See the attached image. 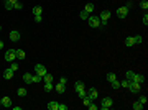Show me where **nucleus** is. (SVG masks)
<instances>
[{"instance_id":"obj_46","label":"nucleus","mask_w":148,"mask_h":110,"mask_svg":"<svg viewBox=\"0 0 148 110\" xmlns=\"http://www.w3.org/2000/svg\"><path fill=\"white\" fill-rule=\"evenodd\" d=\"M12 2H13V5H15V3H17V2H18V0H12Z\"/></svg>"},{"instance_id":"obj_28","label":"nucleus","mask_w":148,"mask_h":110,"mask_svg":"<svg viewBox=\"0 0 148 110\" xmlns=\"http://www.w3.org/2000/svg\"><path fill=\"white\" fill-rule=\"evenodd\" d=\"M17 94H18V97H25V95H26V89H25V87H20L18 90H17Z\"/></svg>"},{"instance_id":"obj_8","label":"nucleus","mask_w":148,"mask_h":110,"mask_svg":"<svg viewBox=\"0 0 148 110\" xmlns=\"http://www.w3.org/2000/svg\"><path fill=\"white\" fill-rule=\"evenodd\" d=\"M0 105H2V107H12V99L10 97H2L0 99Z\"/></svg>"},{"instance_id":"obj_24","label":"nucleus","mask_w":148,"mask_h":110,"mask_svg":"<svg viewBox=\"0 0 148 110\" xmlns=\"http://www.w3.org/2000/svg\"><path fill=\"white\" fill-rule=\"evenodd\" d=\"M17 58H18V59H25V58H26L25 51L23 49H17Z\"/></svg>"},{"instance_id":"obj_45","label":"nucleus","mask_w":148,"mask_h":110,"mask_svg":"<svg viewBox=\"0 0 148 110\" xmlns=\"http://www.w3.org/2000/svg\"><path fill=\"white\" fill-rule=\"evenodd\" d=\"M0 49H3V41H0Z\"/></svg>"},{"instance_id":"obj_42","label":"nucleus","mask_w":148,"mask_h":110,"mask_svg":"<svg viewBox=\"0 0 148 110\" xmlns=\"http://www.w3.org/2000/svg\"><path fill=\"white\" fill-rule=\"evenodd\" d=\"M142 22H143V25H148V13H145V15H143V20H142Z\"/></svg>"},{"instance_id":"obj_38","label":"nucleus","mask_w":148,"mask_h":110,"mask_svg":"<svg viewBox=\"0 0 148 110\" xmlns=\"http://www.w3.org/2000/svg\"><path fill=\"white\" fill-rule=\"evenodd\" d=\"M133 40H135V44H140L143 41V38L140 36V35H137V36H133Z\"/></svg>"},{"instance_id":"obj_27","label":"nucleus","mask_w":148,"mask_h":110,"mask_svg":"<svg viewBox=\"0 0 148 110\" xmlns=\"http://www.w3.org/2000/svg\"><path fill=\"white\" fill-rule=\"evenodd\" d=\"M125 77L128 79V81H133V77H135V72H133V71H127V72H125Z\"/></svg>"},{"instance_id":"obj_4","label":"nucleus","mask_w":148,"mask_h":110,"mask_svg":"<svg viewBox=\"0 0 148 110\" xmlns=\"http://www.w3.org/2000/svg\"><path fill=\"white\" fill-rule=\"evenodd\" d=\"M15 59H17V49H8V51L5 53V61L13 63Z\"/></svg>"},{"instance_id":"obj_31","label":"nucleus","mask_w":148,"mask_h":110,"mask_svg":"<svg viewBox=\"0 0 148 110\" xmlns=\"http://www.w3.org/2000/svg\"><path fill=\"white\" fill-rule=\"evenodd\" d=\"M140 7L146 12V10H148V2H146V0H142V2H140Z\"/></svg>"},{"instance_id":"obj_25","label":"nucleus","mask_w":148,"mask_h":110,"mask_svg":"<svg viewBox=\"0 0 148 110\" xmlns=\"http://www.w3.org/2000/svg\"><path fill=\"white\" fill-rule=\"evenodd\" d=\"M84 10H86L87 13H92V12H94V5H92V3H86V7H84Z\"/></svg>"},{"instance_id":"obj_9","label":"nucleus","mask_w":148,"mask_h":110,"mask_svg":"<svg viewBox=\"0 0 148 110\" xmlns=\"http://www.w3.org/2000/svg\"><path fill=\"white\" fill-rule=\"evenodd\" d=\"M97 95H99V92L96 90V89H89V90H87V97H89L91 99V100H96V99H97Z\"/></svg>"},{"instance_id":"obj_16","label":"nucleus","mask_w":148,"mask_h":110,"mask_svg":"<svg viewBox=\"0 0 148 110\" xmlns=\"http://www.w3.org/2000/svg\"><path fill=\"white\" fill-rule=\"evenodd\" d=\"M74 89H76V92H77V90H81V89H86V85H84L82 81H76V84H74Z\"/></svg>"},{"instance_id":"obj_18","label":"nucleus","mask_w":148,"mask_h":110,"mask_svg":"<svg viewBox=\"0 0 148 110\" xmlns=\"http://www.w3.org/2000/svg\"><path fill=\"white\" fill-rule=\"evenodd\" d=\"M43 89H45V90H46V92H51L53 89H54V85H53V82H45Z\"/></svg>"},{"instance_id":"obj_43","label":"nucleus","mask_w":148,"mask_h":110,"mask_svg":"<svg viewBox=\"0 0 148 110\" xmlns=\"http://www.w3.org/2000/svg\"><path fill=\"white\" fill-rule=\"evenodd\" d=\"M66 82H68V79H66V77H59V84L66 85Z\"/></svg>"},{"instance_id":"obj_12","label":"nucleus","mask_w":148,"mask_h":110,"mask_svg":"<svg viewBox=\"0 0 148 110\" xmlns=\"http://www.w3.org/2000/svg\"><path fill=\"white\" fill-rule=\"evenodd\" d=\"M22 79H23V82H26V84H33V81H31V74L30 72H25L22 76Z\"/></svg>"},{"instance_id":"obj_2","label":"nucleus","mask_w":148,"mask_h":110,"mask_svg":"<svg viewBox=\"0 0 148 110\" xmlns=\"http://www.w3.org/2000/svg\"><path fill=\"white\" fill-rule=\"evenodd\" d=\"M127 89H128V92H132V94H140V92H142V84H138V82H135V81H130Z\"/></svg>"},{"instance_id":"obj_5","label":"nucleus","mask_w":148,"mask_h":110,"mask_svg":"<svg viewBox=\"0 0 148 110\" xmlns=\"http://www.w3.org/2000/svg\"><path fill=\"white\" fill-rule=\"evenodd\" d=\"M89 25L92 26V28H100V20H99V16L96 15H92V16H89Z\"/></svg>"},{"instance_id":"obj_29","label":"nucleus","mask_w":148,"mask_h":110,"mask_svg":"<svg viewBox=\"0 0 148 110\" xmlns=\"http://www.w3.org/2000/svg\"><path fill=\"white\" fill-rule=\"evenodd\" d=\"M110 85H112V89H120V82H119L117 79H115V81H112Z\"/></svg>"},{"instance_id":"obj_39","label":"nucleus","mask_w":148,"mask_h":110,"mask_svg":"<svg viewBox=\"0 0 148 110\" xmlns=\"http://www.w3.org/2000/svg\"><path fill=\"white\" fill-rule=\"evenodd\" d=\"M18 67H20V66H18V64H17V63H12V66H10V69H12L13 72H15V71H18Z\"/></svg>"},{"instance_id":"obj_33","label":"nucleus","mask_w":148,"mask_h":110,"mask_svg":"<svg viewBox=\"0 0 148 110\" xmlns=\"http://www.w3.org/2000/svg\"><path fill=\"white\" fill-rule=\"evenodd\" d=\"M87 108H89V110H97V108H99V105H96V104H94V100H92L89 105H87Z\"/></svg>"},{"instance_id":"obj_7","label":"nucleus","mask_w":148,"mask_h":110,"mask_svg":"<svg viewBox=\"0 0 148 110\" xmlns=\"http://www.w3.org/2000/svg\"><path fill=\"white\" fill-rule=\"evenodd\" d=\"M128 12H130V10L127 8V7H120V8L117 10V15H119V18H125V16L128 15Z\"/></svg>"},{"instance_id":"obj_41","label":"nucleus","mask_w":148,"mask_h":110,"mask_svg":"<svg viewBox=\"0 0 148 110\" xmlns=\"http://www.w3.org/2000/svg\"><path fill=\"white\" fill-rule=\"evenodd\" d=\"M35 22H36V23H41V22H43V16H41V15H35Z\"/></svg>"},{"instance_id":"obj_1","label":"nucleus","mask_w":148,"mask_h":110,"mask_svg":"<svg viewBox=\"0 0 148 110\" xmlns=\"http://www.w3.org/2000/svg\"><path fill=\"white\" fill-rule=\"evenodd\" d=\"M109 18H110V12H109V10H102V12H100V15H99V20H100V28L107 26Z\"/></svg>"},{"instance_id":"obj_15","label":"nucleus","mask_w":148,"mask_h":110,"mask_svg":"<svg viewBox=\"0 0 148 110\" xmlns=\"http://www.w3.org/2000/svg\"><path fill=\"white\" fill-rule=\"evenodd\" d=\"M12 77H13V71L10 69V67L3 71V79H12Z\"/></svg>"},{"instance_id":"obj_10","label":"nucleus","mask_w":148,"mask_h":110,"mask_svg":"<svg viewBox=\"0 0 148 110\" xmlns=\"http://www.w3.org/2000/svg\"><path fill=\"white\" fill-rule=\"evenodd\" d=\"M20 38L22 36H20V33L17 31V30H12V31H10V40L12 41H20Z\"/></svg>"},{"instance_id":"obj_22","label":"nucleus","mask_w":148,"mask_h":110,"mask_svg":"<svg viewBox=\"0 0 148 110\" xmlns=\"http://www.w3.org/2000/svg\"><path fill=\"white\" fill-rule=\"evenodd\" d=\"M41 13H43V8L38 7V5H35L33 7V15H41Z\"/></svg>"},{"instance_id":"obj_40","label":"nucleus","mask_w":148,"mask_h":110,"mask_svg":"<svg viewBox=\"0 0 148 110\" xmlns=\"http://www.w3.org/2000/svg\"><path fill=\"white\" fill-rule=\"evenodd\" d=\"M58 110H68V105L66 104H58Z\"/></svg>"},{"instance_id":"obj_21","label":"nucleus","mask_w":148,"mask_h":110,"mask_svg":"<svg viewBox=\"0 0 148 110\" xmlns=\"http://www.w3.org/2000/svg\"><path fill=\"white\" fill-rule=\"evenodd\" d=\"M46 107H48V110H58V102L53 100V102H49Z\"/></svg>"},{"instance_id":"obj_11","label":"nucleus","mask_w":148,"mask_h":110,"mask_svg":"<svg viewBox=\"0 0 148 110\" xmlns=\"http://www.w3.org/2000/svg\"><path fill=\"white\" fill-rule=\"evenodd\" d=\"M125 46H128V48H132V46H135V40H133V36H128V38H125Z\"/></svg>"},{"instance_id":"obj_13","label":"nucleus","mask_w":148,"mask_h":110,"mask_svg":"<svg viewBox=\"0 0 148 110\" xmlns=\"http://www.w3.org/2000/svg\"><path fill=\"white\" fill-rule=\"evenodd\" d=\"M54 90H56V92H58V94H64V90H66V87H64V85H63V84H59V82H58V84H56V85H54Z\"/></svg>"},{"instance_id":"obj_3","label":"nucleus","mask_w":148,"mask_h":110,"mask_svg":"<svg viewBox=\"0 0 148 110\" xmlns=\"http://www.w3.org/2000/svg\"><path fill=\"white\" fill-rule=\"evenodd\" d=\"M112 105H114V100H112L110 97H104V99H102V102H100V105H99V108L109 110V108H112Z\"/></svg>"},{"instance_id":"obj_14","label":"nucleus","mask_w":148,"mask_h":110,"mask_svg":"<svg viewBox=\"0 0 148 110\" xmlns=\"http://www.w3.org/2000/svg\"><path fill=\"white\" fill-rule=\"evenodd\" d=\"M133 81H135V82H138V84H143V82H145V76H143V74H135Z\"/></svg>"},{"instance_id":"obj_47","label":"nucleus","mask_w":148,"mask_h":110,"mask_svg":"<svg viewBox=\"0 0 148 110\" xmlns=\"http://www.w3.org/2000/svg\"><path fill=\"white\" fill-rule=\"evenodd\" d=\"M0 31H2V26H0Z\"/></svg>"},{"instance_id":"obj_26","label":"nucleus","mask_w":148,"mask_h":110,"mask_svg":"<svg viewBox=\"0 0 148 110\" xmlns=\"http://www.w3.org/2000/svg\"><path fill=\"white\" fill-rule=\"evenodd\" d=\"M43 82H53V76L49 74V72H46L43 76Z\"/></svg>"},{"instance_id":"obj_19","label":"nucleus","mask_w":148,"mask_h":110,"mask_svg":"<svg viewBox=\"0 0 148 110\" xmlns=\"http://www.w3.org/2000/svg\"><path fill=\"white\" fill-rule=\"evenodd\" d=\"M143 107H145V105H143V104H140L138 100H137V102H133V104H132V108H133V110H142Z\"/></svg>"},{"instance_id":"obj_23","label":"nucleus","mask_w":148,"mask_h":110,"mask_svg":"<svg viewBox=\"0 0 148 110\" xmlns=\"http://www.w3.org/2000/svg\"><path fill=\"white\" fill-rule=\"evenodd\" d=\"M117 79V76H115L114 72H109L107 76H105V81H109V82H112V81H115Z\"/></svg>"},{"instance_id":"obj_6","label":"nucleus","mask_w":148,"mask_h":110,"mask_svg":"<svg viewBox=\"0 0 148 110\" xmlns=\"http://www.w3.org/2000/svg\"><path fill=\"white\" fill-rule=\"evenodd\" d=\"M46 72H48V71H46V67H45L43 64H36V66H35V74H38V76L43 77Z\"/></svg>"},{"instance_id":"obj_30","label":"nucleus","mask_w":148,"mask_h":110,"mask_svg":"<svg viewBox=\"0 0 148 110\" xmlns=\"http://www.w3.org/2000/svg\"><path fill=\"white\" fill-rule=\"evenodd\" d=\"M22 8H23V3L18 0V2H17L15 5H13V10H22Z\"/></svg>"},{"instance_id":"obj_20","label":"nucleus","mask_w":148,"mask_h":110,"mask_svg":"<svg viewBox=\"0 0 148 110\" xmlns=\"http://www.w3.org/2000/svg\"><path fill=\"white\" fill-rule=\"evenodd\" d=\"M3 7H5L7 10H13V2L12 0H5V2H3Z\"/></svg>"},{"instance_id":"obj_44","label":"nucleus","mask_w":148,"mask_h":110,"mask_svg":"<svg viewBox=\"0 0 148 110\" xmlns=\"http://www.w3.org/2000/svg\"><path fill=\"white\" fill-rule=\"evenodd\" d=\"M132 5H133V3H132V0H128V2H127V3H125V7H127V8H128V10H130V8H132Z\"/></svg>"},{"instance_id":"obj_36","label":"nucleus","mask_w":148,"mask_h":110,"mask_svg":"<svg viewBox=\"0 0 148 110\" xmlns=\"http://www.w3.org/2000/svg\"><path fill=\"white\" fill-rule=\"evenodd\" d=\"M138 102H140V104H143V105H146V102H148V99L145 97V95H140V99H138Z\"/></svg>"},{"instance_id":"obj_32","label":"nucleus","mask_w":148,"mask_h":110,"mask_svg":"<svg viewBox=\"0 0 148 110\" xmlns=\"http://www.w3.org/2000/svg\"><path fill=\"white\" fill-rule=\"evenodd\" d=\"M77 94H79V97L82 99V97H86V95H87V90H86V89H81V90H77Z\"/></svg>"},{"instance_id":"obj_37","label":"nucleus","mask_w":148,"mask_h":110,"mask_svg":"<svg viewBox=\"0 0 148 110\" xmlns=\"http://www.w3.org/2000/svg\"><path fill=\"white\" fill-rule=\"evenodd\" d=\"M91 102H92V100H91V99H89V97H87V95H86V97H82V104H84V105H86V107H87V105H89V104H91Z\"/></svg>"},{"instance_id":"obj_35","label":"nucleus","mask_w":148,"mask_h":110,"mask_svg":"<svg viewBox=\"0 0 148 110\" xmlns=\"http://www.w3.org/2000/svg\"><path fill=\"white\" fill-rule=\"evenodd\" d=\"M128 82H130L128 79H123V81L120 82V87H123V89H127V87H128Z\"/></svg>"},{"instance_id":"obj_34","label":"nucleus","mask_w":148,"mask_h":110,"mask_svg":"<svg viewBox=\"0 0 148 110\" xmlns=\"http://www.w3.org/2000/svg\"><path fill=\"white\" fill-rule=\"evenodd\" d=\"M79 16H81V18H82V20H87V18H89V13H87L86 10H82V12H81V15H79Z\"/></svg>"},{"instance_id":"obj_17","label":"nucleus","mask_w":148,"mask_h":110,"mask_svg":"<svg viewBox=\"0 0 148 110\" xmlns=\"http://www.w3.org/2000/svg\"><path fill=\"white\" fill-rule=\"evenodd\" d=\"M31 81H33V84H38V82L43 81V77H41V76H38V74H31Z\"/></svg>"}]
</instances>
